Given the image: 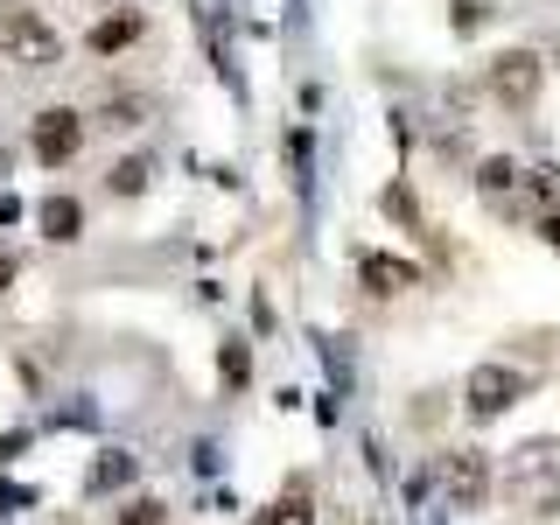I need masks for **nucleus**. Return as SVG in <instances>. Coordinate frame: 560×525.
Returning a JSON list of instances; mask_svg holds the SVG:
<instances>
[{
	"mask_svg": "<svg viewBox=\"0 0 560 525\" xmlns=\"http://www.w3.org/2000/svg\"><path fill=\"white\" fill-rule=\"evenodd\" d=\"M0 57L22 70H57L63 63V35L43 22L35 8H8L0 14Z\"/></svg>",
	"mask_w": 560,
	"mask_h": 525,
	"instance_id": "1",
	"label": "nucleus"
},
{
	"mask_svg": "<svg viewBox=\"0 0 560 525\" xmlns=\"http://www.w3.org/2000/svg\"><path fill=\"white\" fill-rule=\"evenodd\" d=\"M442 490H448L455 512H483V498H490V455L483 448H448L442 455Z\"/></svg>",
	"mask_w": 560,
	"mask_h": 525,
	"instance_id": "2",
	"label": "nucleus"
},
{
	"mask_svg": "<svg viewBox=\"0 0 560 525\" xmlns=\"http://www.w3.org/2000/svg\"><path fill=\"white\" fill-rule=\"evenodd\" d=\"M518 393H525V372H512V364H477L463 378V399L477 420H498L504 407H518Z\"/></svg>",
	"mask_w": 560,
	"mask_h": 525,
	"instance_id": "3",
	"label": "nucleus"
},
{
	"mask_svg": "<svg viewBox=\"0 0 560 525\" xmlns=\"http://www.w3.org/2000/svg\"><path fill=\"white\" fill-rule=\"evenodd\" d=\"M28 148H35V162L63 168L70 154L84 148V119L70 113V105H49V113H35V127H28Z\"/></svg>",
	"mask_w": 560,
	"mask_h": 525,
	"instance_id": "4",
	"label": "nucleus"
},
{
	"mask_svg": "<svg viewBox=\"0 0 560 525\" xmlns=\"http://www.w3.org/2000/svg\"><path fill=\"white\" fill-rule=\"evenodd\" d=\"M539 84H547V63L533 57V49H504V57H490V92L504 105H533Z\"/></svg>",
	"mask_w": 560,
	"mask_h": 525,
	"instance_id": "5",
	"label": "nucleus"
},
{
	"mask_svg": "<svg viewBox=\"0 0 560 525\" xmlns=\"http://www.w3.org/2000/svg\"><path fill=\"white\" fill-rule=\"evenodd\" d=\"M358 273H364V288H372V294H407L413 280H420L407 259H385V253H364V267H358Z\"/></svg>",
	"mask_w": 560,
	"mask_h": 525,
	"instance_id": "6",
	"label": "nucleus"
},
{
	"mask_svg": "<svg viewBox=\"0 0 560 525\" xmlns=\"http://www.w3.org/2000/svg\"><path fill=\"white\" fill-rule=\"evenodd\" d=\"M43 232L57 238V245L78 238V232H84V210H78V197H49V203H43Z\"/></svg>",
	"mask_w": 560,
	"mask_h": 525,
	"instance_id": "7",
	"label": "nucleus"
},
{
	"mask_svg": "<svg viewBox=\"0 0 560 525\" xmlns=\"http://www.w3.org/2000/svg\"><path fill=\"white\" fill-rule=\"evenodd\" d=\"M133 35H140V14H113V22L92 28V49H98V57H113V49H127Z\"/></svg>",
	"mask_w": 560,
	"mask_h": 525,
	"instance_id": "8",
	"label": "nucleus"
},
{
	"mask_svg": "<svg viewBox=\"0 0 560 525\" xmlns=\"http://www.w3.org/2000/svg\"><path fill=\"white\" fill-rule=\"evenodd\" d=\"M518 162H504V154H498V162H483L477 168V189H483V197H512V189H518Z\"/></svg>",
	"mask_w": 560,
	"mask_h": 525,
	"instance_id": "9",
	"label": "nucleus"
},
{
	"mask_svg": "<svg viewBox=\"0 0 560 525\" xmlns=\"http://www.w3.org/2000/svg\"><path fill=\"white\" fill-rule=\"evenodd\" d=\"M148 175H154V162H148V154H133V162L113 168V189H119V197H140V189H148Z\"/></svg>",
	"mask_w": 560,
	"mask_h": 525,
	"instance_id": "10",
	"label": "nucleus"
},
{
	"mask_svg": "<svg viewBox=\"0 0 560 525\" xmlns=\"http://www.w3.org/2000/svg\"><path fill=\"white\" fill-rule=\"evenodd\" d=\"M518 183H533V197L547 203V218H553V210H560V168H553V162H547V168H525Z\"/></svg>",
	"mask_w": 560,
	"mask_h": 525,
	"instance_id": "11",
	"label": "nucleus"
},
{
	"mask_svg": "<svg viewBox=\"0 0 560 525\" xmlns=\"http://www.w3.org/2000/svg\"><path fill=\"white\" fill-rule=\"evenodd\" d=\"M259 525H315V512H308L302 498H280V504H273V512L259 518Z\"/></svg>",
	"mask_w": 560,
	"mask_h": 525,
	"instance_id": "12",
	"label": "nucleus"
},
{
	"mask_svg": "<svg viewBox=\"0 0 560 525\" xmlns=\"http://www.w3.org/2000/svg\"><path fill=\"white\" fill-rule=\"evenodd\" d=\"M119 525H168V512H162L154 498H133L127 512H119Z\"/></svg>",
	"mask_w": 560,
	"mask_h": 525,
	"instance_id": "13",
	"label": "nucleus"
},
{
	"mask_svg": "<svg viewBox=\"0 0 560 525\" xmlns=\"http://www.w3.org/2000/svg\"><path fill=\"white\" fill-rule=\"evenodd\" d=\"M539 238H547L553 253H560V210H553V218H539Z\"/></svg>",
	"mask_w": 560,
	"mask_h": 525,
	"instance_id": "14",
	"label": "nucleus"
},
{
	"mask_svg": "<svg viewBox=\"0 0 560 525\" xmlns=\"http://www.w3.org/2000/svg\"><path fill=\"white\" fill-rule=\"evenodd\" d=\"M8 288H14V259L0 253V294H8Z\"/></svg>",
	"mask_w": 560,
	"mask_h": 525,
	"instance_id": "15",
	"label": "nucleus"
},
{
	"mask_svg": "<svg viewBox=\"0 0 560 525\" xmlns=\"http://www.w3.org/2000/svg\"><path fill=\"white\" fill-rule=\"evenodd\" d=\"M547 57H553V63H560V28H553V43H547Z\"/></svg>",
	"mask_w": 560,
	"mask_h": 525,
	"instance_id": "16",
	"label": "nucleus"
}]
</instances>
